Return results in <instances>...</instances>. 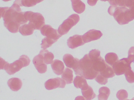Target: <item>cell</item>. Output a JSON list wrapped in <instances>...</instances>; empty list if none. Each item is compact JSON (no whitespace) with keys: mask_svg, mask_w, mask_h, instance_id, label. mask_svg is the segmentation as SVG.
Returning <instances> with one entry per match:
<instances>
[{"mask_svg":"<svg viewBox=\"0 0 134 100\" xmlns=\"http://www.w3.org/2000/svg\"><path fill=\"white\" fill-rule=\"evenodd\" d=\"M108 12L121 25L128 23L134 19V6L129 8L111 5L108 9Z\"/></svg>","mask_w":134,"mask_h":100,"instance_id":"1","label":"cell"},{"mask_svg":"<svg viewBox=\"0 0 134 100\" xmlns=\"http://www.w3.org/2000/svg\"><path fill=\"white\" fill-rule=\"evenodd\" d=\"M75 73L83 77L86 79H95L99 72L94 69L88 54H86L80 60L79 66Z\"/></svg>","mask_w":134,"mask_h":100,"instance_id":"2","label":"cell"},{"mask_svg":"<svg viewBox=\"0 0 134 100\" xmlns=\"http://www.w3.org/2000/svg\"><path fill=\"white\" fill-rule=\"evenodd\" d=\"M30 60L27 55H23L20 56L18 60H16L11 64L8 63L4 70L8 74L13 75L21 70L22 68L26 67L29 65Z\"/></svg>","mask_w":134,"mask_h":100,"instance_id":"3","label":"cell"},{"mask_svg":"<svg viewBox=\"0 0 134 100\" xmlns=\"http://www.w3.org/2000/svg\"><path fill=\"white\" fill-rule=\"evenodd\" d=\"M80 18L77 14H74L66 19L59 27L58 30L61 35L66 34L73 27L80 21Z\"/></svg>","mask_w":134,"mask_h":100,"instance_id":"4","label":"cell"},{"mask_svg":"<svg viewBox=\"0 0 134 100\" xmlns=\"http://www.w3.org/2000/svg\"><path fill=\"white\" fill-rule=\"evenodd\" d=\"M113 68L115 74L117 76L125 74L126 71L131 68V63L127 58L118 61L113 66Z\"/></svg>","mask_w":134,"mask_h":100,"instance_id":"5","label":"cell"},{"mask_svg":"<svg viewBox=\"0 0 134 100\" xmlns=\"http://www.w3.org/2000/svg\"><path fill=\"white\" fill-rule=\"evenodd\" d=\"M29 23L34 29L41 30L45 24V20L43 16L39 12H33L30 18Z\"/></svg>","mask_w":134,"mask_h":100,"instance_id":"6","label":"cell"},{"mask_svg":"<svg viewBox=\"0 0 134 100\" xmlns=\"http://www.w3.org/2000/svg\"><path fill=\"white\" fill-rule=\"evenodd\" d=\"M65 81L60 77L53 78L47 80L44 84L45 88L48 90H52L57 88H64Z\"/></svg>","mask_w":134,"mask_h":100,"instance_id":"7","label":"cell"},{"mask_svg":"<svg viewBox=\"0 0 134 100\" xmlns=\"http://www.w3.org/2000/svg\"><path fill=\"white\" fill-rule=\"evenodd\" d=\"M41 33L43 36L56 40H58L62 36L58 30L55 29L49 25H44L41 29Z\"/></svg>","mask_w":134,"mask_h":100,"instance_id":"8","label":"cell"},{"mask_svg":"<svg viewBox=\"0 0 134 100\" xmlns=\"http://www.w3.org/2000/svg\"><path fill=\"white\" fill-rule=\"evenodd\" d=\"M33 63L40 73H43L47 72V67L42 55L39 54L38 55L35 56L34 58Z\"/></svg>","mask_w":134,"mask_h":100,"instance_id":"9","label":"cell"},{"mask_svg":"<svg viewBox=\"0 0 134 100\" xmlns=\"http://www.w3.org/2000/svg\"><path fill=\"white\" fill-rule=\"evenodd\" d=\"M63 60L67 67L72 68L76 72L79 66L80 60L76 58H74L70 54H67L63 56Z\"/></svg>","mask_w":134,"mask_h":100,"instance_id":"10","label":"cell"},{"mask_svg":"<svg viewBox=\"0 0 134 100\" xmlns=\"http://www.w3.org/2000/svg\"><path fill=\"white\" fill-rule=\"evenodd\" d=\"M102 35V32L99 30H91L83 35V40L85 43H88L92 41L98 40Z\"/></svg>","mask_w":134,"mask_h":100,"instance_id":"11","label":"cell"},{"mask_svg":"<svg viewBox=\"0 0 134 100\" xmlns=\"http://www.w3.org/2000/svg\"><path fill=\"white\" fill-rule=\"evenodd\" d=\"M85 43L83 39V36L75 35L70 37L67 40V45L70 48L75 49Z\"/></svg>","mask_w":134,"mask_h":100,"instance_id":"12","label":"cell"},{"mask_svg":"<svg viewBox=\"0 0 134 100\" xmlns=\"http://www.w3.org/2000/svg\"><path fill=\"white\" fill-rule=\"evenodd\" d=\"M92 62L94 69L99 73L104 71L108 65V64H107L105 60L101 56L92 61Z\"/></svg>","mask_w":134,"mask_h":100,"instance_id":"13","label":"cell"},{"mask_svg":"<svg viewBox=\"0 0 134 100\" xmlns=\"http://www.w3.org/2000/svg\"><path fill=\"white\" fill-rule=\"evenodd\" d=\"M8 85L12 90L17 91L21 89L23 83L19 78H12L8 81Z\"/></svg>","mask_w":134,"mask_h":100,"instance_id":"14","label":"cell"},{"mask_svg":"<svg viewBox=\"0 0 134 100\" xmlns=\"http://www.w3.org/2000/svg\"><path fill=\"white\" fill-rule=\"evenodd\" d=\"M51 67L54 73L58 76L62 74L65 68L64 63L58 59H55L53 61L51 64Z\"/></svg>","mask_w":134,"mask_h":100,"instance_id":"15","label":"cell"},{"mask_svg":"<svg viewBox=\"0 0 134 100\" xmlns=\"http://www.w3.org/2000/svg\"><path fill=\"white\" fill-rule=\"evenodd\" d=\"M74 84L77 88H80L81 90H85L89 86L86 79L80 76H76L75 77L74 80Z\"/></svg>","mask_w":134,"mask_h":100,"instance_id":"16","label":"cell"},{"mask_svg":"<svg viewBox=\"0 0 134 100\" xmlns=\"http://www.w3.org/2000/svg\"><path fill=\"white\" fill-rule=\"evenodd\" d=\"M73 9L76 12L81 14L84 11L85 5L81 0H71Z\"/></svg>","mask_w":134,"mask_h":100,"instance_id":"17","label":"cell"},{"mask_svg":"<svg viewBox=\"0 0 134 100\" xmlns=\"http://www.w3.org/2000/svg\"><path fill=\"white\" fill-rule=\"evenodd\" d=\"M62 79L65 81L66 84L72 83L73 81V71L69 68H66L62 75Z\"/></svg>","mask_w":134,"mask_h":100,"instance_id":"18","label":"cell"},{"mask_svg":"<svg viewBox=\"0 0 134 100\" xmlns=\"http://www.w3.org/2000/svg\"><path fill=\"white\" fill-rule=\"evenodd\" d=\"M40 54L43 55L44 62L46 64H51L53 62L54 58L53 53L48 51L47 50L43 49L40 51Z\"/></svg>","mask_w":134,"mask_h":100,"instance_id":"19","label":"cell"},{"mask_svg":"<svg viewBox=\"0 0 134 100\" xmlns=\"http://www.w3.org/2000/svg\"><path fill=\"white\" fill-rule=\"evenodd\" d=\"M34 29L29 24H25L20 27L19 32L24 36L32 35L34 32Z\"/></svg>","mask_w":134,"mask_h":100,"instance_id":"20","label":"cell"},{"mask_svg":"<svg viewBox=\"0 0 134 100\" xmlns=\"http://www.w3.org/2000/svg\"><path fill=\"white\" fill-rule=\"evenodd\" d=\"M82 95L86 100H92L96 97L93 89L90 86L85 90H81Z\"/></svg>","mask_w":134,"mask_h":100,"instance_id":"21","label":"cell"},{"mask_svg":"<svg viewBox=\"0 0 134 100\" xmlns=\"http://www.w3.org/2000/svg\"><path fill=\"white\" fill-rule=\"evenodd\" d=\"M99 92L98 100H107L110 94V90L109 88L106 87H103L99 89Z\"/></svg>","mask_w":134,"mask_h":100,"instance_id":"22","label":"cell"},{"mask_svg":"<svg viewBox=\"0 0 134 100\" xmlns=\"http://www.w3.org/2000/svg\"><path fill=\"white\" fill-rule=\"evenodd\" d=\"M14 3L17 4L20 6L26 7H33L38 4L37 0H16Z\"/></svg>","mask_w":134,"mask_h":100,"instance_id":"23","label":"cell"},{"mask_svg":"<svg viewBox=\"0 0 134 100\" xmlns=\"http://www.w3.org/2000/svg\"><path fill=\"white\" fill-rule=\"evenodd\" d=\"M105 61L107 64L113 66L118 61V55L114 53H109L107 54L105 56Z\"/></svg>","mask_w":134,"mask_h":100,"instance_id":"24","label":"cell"},{"mask_svg":"<svg viewBox=\"0 0 134 100\" xmlns=\"http://www.w3.org/2000/svg\"><path fill=\"white\" fill-rule=\"evenodd\" d=\"M57 41L46 37L42 40V43L41 44V48L43 49H47L48 48L51 47L53 44L56 42Z\"/></svg>","mask_w":134,"mask_h":100,"instance_id":"25","label":"cell"},{"mask_svg":"<svg viewBox=\"0 0 134 100\" xmlns=\"http://www.w3.org/2000/svg\"><path fill=\"white\" fill-rule=\"evenodd\" d=\"M102 76L105 78H111L115 76V73L113 68L108 65L106 68L102 72L99 73Z\"/></svg>","mask_w":134,"mask_h":100,"instance_id":"26","label":"cell"},{"mask_svg":"<svg viewBox=\"0 0 134 100\" xmlns=\"http://www.w3.org/2000/svg\"><path fill=\"white\" fill-rule=\"evenodd\" d=\"M127 81L130 83H134V72L131 70H128L125 73Z\"/></svg>","mask_w":134,"mask_h":100,"instance_id":"27","label":"cell"},{"mask_svg":"<svg viewBox=\"0 0 134 100\" xmlns=\"http://www.w3.org/2000/svg\"><path fill=\"white\" fill-rule=\"evenodd\" d=\"M88 56L91 61H92L100 57V52L96 49L92 50L89 52Z\"/></svg>","mask_w":134,"mask_h":100,"instance_id":"28","label":"cell"},{"mask_svg":"<svg viewBox=\"0 0 134 100\" xmlns=\"http://www.w3.org/2000/svg\"><path fill=\"white\" fill-rule=\"evenodd\" d=\"M116 96L119 100H126L128 98V93L125 90L122 89L117 92Z\"/></svg>","mask_w":134,"mask_h":100,"instance_id":"29","label":"cell"},{"mask_svg":"<svg viewBox=\"0 0 134 100\" xmlns=\"http://www.w3.org/2000/svg\"><path fill=\"white\" fill-rule=\"evenodd\" d=\"M95 80L99 84H103V85H105L108 82V79L104 77L99 73L96 77Z\"/></svg>","mask_w":134,"mask_h":100,"instance_id":"30","label":"cell"},{"mask_svg":"<svg viewBox=\"0 0 134 100\" xmlns=\"http://www.w3.org/2000/svg\"><path fill=\"white\" fill-rule=\"evenodd\" d=\"M127 59L131 64L134 61V47H131L129 49Z\"/></svg>","mask_w":134,"mask_h":100,"instance_id":"31","label":"cell"},{"mask_svg":"<svg viewBox=\"0 0 134 100\" xmlns=\"http://www.w3.org/2000/svg\"><path fill=\"white\" fill-rule=\"evenodd\" d=\"M8 62H6L1 57L0 58V69H4L6 65L8 63Z\"/></svg>","mask_w":134,"mask_h":100,"instance_id":"32","label":"cell"},{"mask_svg":"<svg viewBox=\"0 0 134 100\" xmlns=\"http://www.w3.org/2000/svg\"><path fill=\"white\" fill-rule=\"evenodd\" d=\"M120 1V0H109V2L112 5L118 6V3Z\"/></svg>","mask_w":134,"mask_h":100,"instance_id":"33","label":"cell"},{"mask_svg":"<svg viewBox=\"0 0 134 100\" xmlns=\"http://www.w3.org/2000/svg\"><path fill=\"white\" fill-rule=\"evenodd\" d=\"M98 0H87L88 3L91 6H94L96 4Z\"/></svg>","mask_w":134,"mask_h":100,"instance_id":"34","label":"cell"},{"mask_svg":"<svg viewBox=\"0 0 134 100\" xmlns=\"http://www.w3.org/2000/svg\"><path fill=\"white\" fill-rule=\"evenodd\" d=\"M75 100H86L85 98L82 96H78L75 98Z\"/></svg>","mask_w":134,"mask_h":100,"instance_id":"35","label":"cell"},{"mask_svg":"<svg viewBox=\"0 0 134 100\" xmlns=\"http://www.w3.org/2000/svg\"><path fill=\"white\" fill-rule=\"evenodd\" d=\"M37 3H39L40 2H41L43 1L44 0H37Z\"/></svg>","mask_w":134,"mask_h":100,"instance_id":"36","label":"cell"},{"mask_svg":"<svg viewBox=\"0 0 134 100\" xmlns=\"http://www.w3.org/2000/svg\"><path fill=\"white\" fill-rule=\"evenodd\" d=\"M3 1H4L8 2L10 1H11V0H3Z\"/></svg>","mask_w":134,"mask_h":100,"instance_id":"37","label":"cell"},{"mask_svg":"<svg viewBox=\"0 0 134 100\" xmlns=\"http://www.w3.org/2000/svg\"><path fill=\"white\" fill-rule=\"evenodd\" d=\"M101 1H109V0H101Z\"/></svg>","mask_w":134,"mask_h":100,"instance_id":"38","label":"cell"},{"mask_svg":"<svg viewBox=\"0 0 134 100\" xmlns=\"http://www.w3.org/2000/svg\"><path fill=\"white\" fill-rule=\"evenodd\" d=\"M134 100V98H132V99H131V100Z\"/></svg>","mask_w":134,"mask_h":100,"instance_id":"39","label":"cell"}]
</instances>
